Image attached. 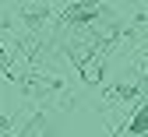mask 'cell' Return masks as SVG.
Returning a JSON list of instances; mask_svg holds the SVG:
<instances>
[{
	"label": "cell",
	"instance_id": "obj_1",
	"mask_svg": "<svg viewBox=\"0 0 148 137\" xmlns=\"http://www.w3.org/2000/svg\"><path fill=\"white\" fill-rule=\"evenodd\" d=\"M21 21H25V28L32 32V39L39 42V39H42V28H46V21H49V7H46V4H25V7H21Z\"/></svg>",
	"mask_w": 148,
	"mask_h": 137
},
{
	"label": "cell",
	"instance_id": "obj_2",
	"mask_svg": "<svg viewBox=\"0 0 148 137\" xmlns=\"http://www.w3.org/2000/svg\"><path fill=\"white\" fill-rule=\"evenodd\" d=\"M138 91H141V85H134V81H116L113 88H109V99L113 102H134Z\"/></svg>",
	"mask_w": 148,
	"mask_h": 137
},
{
	"label": "cell",
	"instance_id": "obj_3",
	"mask_svg": "<svg viewBox=\"0 0 148 137\" xmlns=\"http://www.w3.org/2000/svg\"><path fill=\"white\" fill-rule=\"evenodd\" d=\"M123 130H127V134H148V102L134 112V120H127Z\"/></svg>",
	"mask_w": 148,
	"mask_h": 137
},
{
	"label": "cell",
	"instance_id": "obj_4",
	"mask_svg": "<svg viewBox=\"0 0 148 137\" xmlns=\"http://www.w3.org/2000/svg\"><path fill=\"white\" fill-rule=\"evenodd\" d=\"M46 130H53V127H49V120H46V112H39V116H35V120H32L21 134H46Z\"/></svg>",
	"mask_w": 148,
	"mask_h": 137
},
{
	"label": "cell",
	"instance_id": "obj_5",
	"mask_svg": "<svg viewBox=\"0 0 148 137\" xmlns=\"http://www.w3.org/2000/svg\"><path fill=\"white\" fill-rule=\"evenodd\" d=\"M11 130V116H0V134H7Z\"/></svg>",
	"mask_w": 148,
	"mask_h": 137
},
{
	"label": "cell",
	"instance_id": "obj_6",
	"mask_svg": "<svg viewBox=\"0 0 148 137\" xmlns=\"http://www.w3.org/2000/svg\"><path fill=\"white\" fill-rule=\"evenodd\" d=\"M145 77H148V60H145Z\"/></svg>",
	"mask_w": 148,
	"mask_h": 137
}]
</instances>
